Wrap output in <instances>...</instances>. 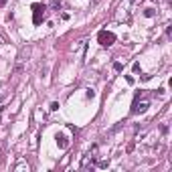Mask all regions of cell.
I'll list each match as a JSON object with an SVG mask.
<instances>
[{
    "label": "cell",
    "instance_id": "cell-1",
    "mask_svg": "<svg viewBox=\"0 0 172 172\" xmlns=\"http://www.w3.org/2000/svg\"><path fill=\"white\" fill-rule=\"evenodd\" d=\"M148 107H150V101L146 99V95H144L142 91L136 93V99H134V103H132V114H134V115L144 114Z\"/></svg>",
    "mask_w": 172,
    "mask_h": 172
},
{
    "label": "cell",
    "instance_id": "cell-2",
    "mask_svg": "<svg viewBox=\"0 0 172 172\" xmlns=\"http://www.w3.org/2000/svg\"><path fill=\"white\" fill-rule=\"evenodd\" d=\"M45 16H47V6L45 4H33V23L34 24H41L43 20H45Z\"/></svg>",
    "mask_w": 172,
    "mask_h": 172
},
{
    "label": "cell",
    "instance_id": "cell-3",
    "mask_svg": "<svg viewBox=\"0 0 172 172\" xmlns=\"http://www.w3.org/2000/svg\"><path fill=\"white\" fill-rule=\"evenodd\" d=\"M97 43L101 47H112L115 43V34L109 33V31H99V34H97Z\"/></svg>",
    "mask_w": 172,
    "mask_h": 172
},
{
    "label": "cell",
    "instance_id": "cell-4",
    "mask_svg": "<svg viewBox=\"0 0 172 172\" xmlns=\"http://www.w3.org/2000/svg\"><path fill=\"white\" fill-rule=\"evenodd\" d=\"M93 160H95V156H91V154L83 156V160H81L79 168H81V170H87V168H93Z\"/></svg>",
    "mask_w": 172,
    "mask_h": 172
},
{
    "label": "cell",
    "instance_id": "cell-5",
    "mask_svg": "<svg viewBox=\"0 0 172 172\" xmlns=\"http://www.w3.org/2000/svg\"><path fill=\"white\" fill-rule=\"evenodd\" d=\"M55 140H57V146H59L61 150L69 148V138L65 136V134H57V138H55Z\"/></svg>",
    "mask_w": 172,
    "mask_h": 172
},
{
    "label": "cell",
    "instance_id": "cell-6",
    "mask_svg": "<svg viewBox=\"0 0 172 172\" xmlns=\"http://www.w3.org/2000/svg\"><path fill=\"white\" fill-rule=\"evenodd\" d=\"M14 170H16V172H20V170L28 172V170H31V166H28V162H26V160H18V164L14 166Z\"/></svg>",
    "mask_w": 172,
    "mask_h": 172
},
{
    "label": "cell",
    "instance_id": "cell-7",
    "mask_svg": "<svg viewBox=\"0 0 172 172\" xmlns=\"http://www.w3.org/2000/svg\"><path fill=\"white\" fill-rule=\"evenodd\" d=\"M49 6H51V8H53V10H61V8H63V2H61V0H53V2H51V4H49Z\"/></svg>",
    "mask_w": 172,
    "mask_h": 172
},
{
    "label": "cell",
    "instance_id": "cell-8",
    "mask_svg": "<svg viewBox=\"0 0 172 172\" xmlns=\"http://www.w3.org/2000/svg\"><path fill=\"white\" fill-rule=\"evenodd\" d=\"M36 146H39V134H34L31 140V150H36Z\"/></svg>",
    "mask_w": 172,
    "mask_h": 172
},
{
    "label": "cell",
    "instance_id": "cell-9",
    "mask_svg": "<svg viewBox=\"0 0 172 172\" xmlns=\"http://www.w3.org/2000/svg\"><path fill=\"white\" fill-rule=\"evenodd\" d=\"M144 14H146L148 18H152V16H156V10H154V8H146V12H144Z\"/></svg>",
    "mask_w": 172,
    "mask_h": 172
},
{
    "label": "cell",
    "instance_id": "cell-10",
    "mask_svg": "<svg viewBox=\"0 0 172 172\" xmlns=\"http://www.w3.org/2000/svg\"><path fill=\"white\" fill-rule=\"evenodd\" d=\"M97 166H99V168H107V166H109V160H99Z\"/></svg>",
    "mask_w": 172,
    "mask_h": 172
},
{
    "label": "cell",
    "instance_id": "cell-11",
    "mask_svg": "<svg viewBox=\"0 0 172 172\" xmlns=\"http://www.w3.org/2000/svg\"><path fill=\"white\" fill-rule=\"evenodd\" d=\"M140 79H142V81H150V79H152V75H148V73H144V75H140Z\"/></svg>",
    "mask_w": 172,
    "mask_h": 172
},
{
    "label": "cell",
    "instance_id": "cell-12",
    "mask_svg": "<svg viewBox=\"0 0 172 172\" xmlns=\"http://www.w3.org/2000/svg\"><path fill=\"white\" fill-rule=\"evenodd\" d=\"M160 132H162V134H168V126H166V124H162V126H160Z\"/></svg>",
    "mask_w": 172,
    "mask_h": 172
},
{
    "label": "cell",
    "instance_id": "cell-13",
    "mask_svg": "<svg viewBox=\"0 0 172 172\" xmlns=\"http://www.w3.org/2000/svg\"><path fill=\"white\" fill-rule=\"evenodd\" d=\"M114 69H115V71H122L124 65H122V63H114Z\"/></svg>",
    "mask_w": 172,
    "mask_h": 172
},
{
    "label": "cell",
    "instance_id": "cell-14",
    "mask_svg": "<svg viewBox=\"0 0 172 172\" xmlns=\"http://www.w3.org/2000/svg\"><path fill=\"white\" fill-rule=\"evenodd\" d=\"M134 148H136V144H134V142H130V144H128V152H134Z\"/></svg>",
    "mask_w": 172,
    "mask_h": 172
},
{
    "label": "cell",
    "instance_id": "cell-15",
    "mask_svg": "<svg viewBox=\"0 0 172 172\" xmlns=\"http://www.w3.org/2000/svg\"><path fill=\"white\" fill-rule=\"evenodd\" d=\"M51 109H53V112H57V109H59V103H57V101L51 103Z\"/></svg>",
    "mask_w": 172,
    "mask_h": 172
},
{
    "label": "cell",
    "instance_id": "cell-16",
    "mask_svg": "<svg viewBox=\"0 0 172 172\" xmlns=\"http://www.w3.org/2000/svg\"><path fill=\"white\" fill-rule=\"evenodd\" d=\"M95 154H97V144H95V146H91V156H95Z\"/></svg>",
    "mask_w": 172,
    "mask_h": 172
},
{
    "label": "cell",
    "instance_id": "cell-17",
    "mask_svg": "<svg viewBox=\"0 0 172 172\" xmlns=\"http://www.w3.org/2000/svg\"><path fill=\"white\" fill-rule=\"evenodd\" d=\"M4 2H6V0H0V6H4Z\"/></svg>",
    "mask_w": 172,
    "mask_h": 172
},
{
    "label": "cell",
    "instance_id": "cell-18",
    "mask_svg": "<svg viewBox=\"0 0 172 172\" xmlns=\"http://www.w3.org/2000/svg\"><path fill=\"white\" fill-rule=\"evenodd\" d=\"M132 2H142V0H132Z\"/></svg>",
    "mask_w": 172,
    "mask_h": 172
}]
</instances>
